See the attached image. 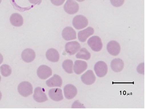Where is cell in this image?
<instances>
[{
    "mask_svg": "<svg viewBox=\"0 0 146 110\" xmlns=\"http://www.w3.org/2000/svg\"><path fill=\"white\" fill-rule=\"evenodd\" d=\"M33 97L34 100L38 103H44L48 100L44 89L40 87H37L35 88Z\"/></svg>",
    "mask_w": 146,
    "mask_h": 110,
    "instance_id": "ba28073f",
    "label": "cell"
},
{
    "mask_svg": "<svg viewBox=\"0 0 146 110\" xmlns=\"http://www.w3.org/2000/svg\"><path fill=\"white\" fill-rule=\"evenodd\" d=\"M96 77L92 70H89L81 76V80L84 84L91 85L96 81Z\"/></svg>",
    "mask_w": 146,
    "mask_h": 110,
    "instance_id": "30bf717a",
    "label": "cell"
},
{
    "mask_svg": "<svg viewBox=\"0 0 146 110\" xmlns=\"http://www.w3.org/2000/svg\"><path fill=\"white\" fill-rule=\"evenodd\" d=\"M94 33V29L92 27H88L86 29L80 31L78 33L79 41L82 42L86 41L87 38Z\"/></svg>",
    "mask_w": 146,
    "mask_h": 110,
    "instance_id": "5bb4252c",
    "label": "cell"
},
{
    "mask_svg": "<svg viewBox=\"0 0 146 110\" xmlns=\"http://www.w3.org/2000/svg\"><path fill=\"white\" fill-rule=\"evenodd\" d=\"M87 68V64L86 62L82 60H76L74 63L73 69L76 74H81L85 71Z\"/></svg>",
    "mask_w": 146,
    "mask_h": 110,
    "instance_id": "e0dca14e",
    "label": "cell"
},
{
    "mask_svg": "<svg viewBox=\"0 0 146 110\" xmlns=\"http://www.w3.org/2000/svg\"><path fill=\"white\" fill-rule=\"evenodd\" d=\"M76 1H79V2H82V1H84L85 0H76Z\"/></svg>",
    "mask_w": 146,
    "mask_h": 110,
    "instance_id": "f546056e",
    "label": "cell"
},
{
    "mask_svg": "<svg viewBox=\"0 0 146 110\" xmlns=\"http://www.w3.org/2000/svg\"><path fill=\"white\" fill-rule=\"evenodd\" d=\"M107 49L110 55L117 56L119 55L121 50V47L119 43L115 41H110L107 45Z\"/></svg>",
    "mask_w": 146,
    "mask_h": 110,
    "instance_id": "9c48e42d",
    "label": "cell"
},
{
    "mask_svg": "<svg viewBox=\"0 0 146 110\" xmlns=\"http://www.w3.org/2000/svg\"><path fill=\"white\" fill-rule=\"evenodd\" d=\"M18 91L21 96L27 97L33 93V87L31 83L25 81L18 85Z\"/></svg>",
    "mask_w": 146,
    "mask_h": 110,
    "instance_id": "6da1fadb",
    "label": "cell"
},
{
    "mask_svg": "<svg viewBox=\"0 0 146 110\" xmlns=\"http://www.w3.org/2000/svg\"><path fill=\"white\" fill-rule=\"evenodd\" d=\"M73 61L70 59L65 60L62 63V66L66 73H73Z\"/></svg>",
    "mask_w": 146,
    "mask_h": 110,
    "instance_id": "7402d4cb",
    "label": "cell"
},
{
    "mask_svg": "<svg viewBox=\"0 0 146 110\" xmlns=\"http://www.w3.org/2000/svg\"><path fill=\"white\" fill-rule=\"evenodd\" d=\"M88 24L87 19L82 15H78L74 17L72 21V25L75 28L81 29L86 27Z\"/></svg>",
    "mask_w": 146,
    "mask_h": 110,
    "instance_id": "3957f363",
    "label": "cell"
},
{
    "mask_svg": "<svg viewBox=\"0 0 146 110\" xmlns=\"http://www.w3.org/2000/svg\"><path fill=\"white\" fill-rule=\"evenodd\" d=\"M10 22L13 26L20 27L23 25L24 20L23 17L18 13H14L10 17Z\"/></svg>",
    "mask_w": 146,
    "mask_h": 110,
    "instance_id": "ffe728a7",
    "label": "cell"
},
{
    "mask_svg": "<svg viewBox=\"0 0 146 110\" xmlns=\"http://www.w3.org/2000/svg\"><path fill=\"white\" fill-rule=\"evenodd\" d=\"M76 57L77 59L88 60L91 58V55L90 53L86 48H82L76 54Z\"/></svg>",
    "mask_w": 146,
    "mask_h": 110,
    "instance_id": "44dd1931",
    "label": "cell"
},
{
    "mask_svg": "<svg viewBox=\"0 0 146 110\" xmlns=\"http://www.w3.org/2000/svg\"><path fill=\"white\" fill-rule=\"evenodd\" d=\"M78 4L74 0H68L64 6V9L68 14H75L79 11Z\"/></svg>",
    "mask_w": 146,
    "mask_h": 110,
    "instance_id": "5b68a950",
    "label": "cell"
},
{
    "mask_svg": "<svg viewBox=\"0 0 146 110\" xmlns=\"http://www.w3.org/2000/svg\"><path fill=\"white\" fill-rule=\"evenodd\" d=\"M48 87H61L62 84V79L57 74H54L52 77L46 82Z\"/></svg>",
    "mask_w": 146,
    "mask_h": 110,
    "instance_id": "2e32d148",
    "label": "cell"
},
{
    "mask_svg": "<svg viewBox=\"0 0 146 110\" xmlns=\"http://www.w3.org/2000/svg\"><path fill=\"white\" fill-rule=\"evenodd\" d=\"M81 47V45L78 42L74 41L67 43L65 49L67 53L70 55H72L79 51Z\"/></svg>",
    "mask_w": 146,
    "mask_h": 110,
    "instance_id": "52a82bcc",
    "label": "cell"
},
{
    "mask_svg": "<svg viewBox=\"0 0 146 110\" xmlns=\"http://www.w3.org/2000/svg\"><path fill=\"white\" fill-rule=\"evenodd\" d=\"M87 44L94 51L99 52L102 49V39L98 36L91 37L87 41Z\"/></svg>",
    "mask_w": 146,
    "mask_h": 110,
    "instance_id": "7a4b0ae2",
    "label": "cell"
},
{
    "mask_svg": "<svg viewBox=\"0 0 146 110\" xmlns=\"http://www.w3.org/2000/svg\"><path fill=\"white\" fill-rule=\"evenodd\" d=\"M37 73L38 77L41 79L45 80L52 75V70L48 66L42 65L39 67L37 70Z\"/></svg>",
    "mask_w": 146,
    "mask_h": 110,
    "instance_id": "8992f818",
    "label": "cell"
},
{
    "mask_svg": "<svg viewBox=\"0 0 146 110\" xmlns=\"http://www.w3.org/2000/svg\"><path fill=\"white\" fill-rule=\"evenodd\" d=\"M63 90L65 97L69 100L73 99L78 93L76 87L72 84H69L66 85Z\"/></svg>",
    "mask_w": 146,
    "mask_h": 110,
    "instance_id": "8fae6325",
    "label": "cell"
},
{
    "mask_svg": "<svg viewBox=\"0 0 146 110\" xmlns=\"http://www.w3.org/2000/svg\"><path fill=\"white\" fill-rule=\"evenodd\" d=\"M48 95L50 98L54 101H61L63 99L62 90L60 88H54L51 89L49 90Z\"/></svg>",
    "mask_w": 146,
    "mask_h": 110,
    "instance_id": "9a60e30c",
    "label": "cell"
},
{
    "mask_svg": "<svg viewBox=\"0 0 146 110\" xmlns=\"http://www.w3.org/2000/svg\"><path fill=\"white\" fill-rule=\"evenodd\" d=\"M65 0H51L52 3L56 6H61L63 4Z\"/></svg>",
    "mask_w": 146,
    "mask_h": 110,
    "instance_id": "484cf974",
    "label": "cell"
},
{
    "mask_svg": "<svg viewBox=\"0 0 146 110\" xmlns=\"http://www.w3.org/2000/svg\"><path fill=\"white\" fill-rule=\"evenodd\" d=\"M36 57L35 52L34 50L28 48L25 49L21 53V58L22 60L26 63H31L33 62Z\"/></svg>",
    "mask_w": 146,
    "mask_h": 110,
    "instance_id": "7c38bea8",
    "label": "cell"
},
{
    "mask_svg": "<svg viewBox=\"0 0 146 110\" xmlns=\"http://www.w3.org/2000/svg\"><path fill=\"white\" fill-rule=\"evenodd\" d=\"M62 35L63 38L66 41H71L76 38V32L72 27L69 26L63 29Z\"/></svg>",
    "mask_w": 146,
    "mask_h": 110,
    "instance_id": "4fadbf2b",
    "label": "cell"
},
{
    "mask_svg": "<svg viewBox=\"0 0 146 110\" xmlns=\"http://www.w3.org/2000/svg\"><path fill=\"white\" fill-rule=\"evenodd\" d=\"M124 63L120 59H113L111 62V68L114 72L119 73L123 69Z\"/></svg>",
    "mask_w": 146,
    "mask_h": 110,
    "instance_id": "d6986e66",
    "label": "cell"
},
{
    "mask_svg": "<svg viewBox=\"0 0 146 110\" xmlns=\"http://www.w3.org/2000/svg\"><path fill=\"white\" fill-rule=\"evenodd\" d=\"M1 1H2V0H0V4H1Z\"/></svg>",
    "mask_w": 146,
    "mask_h": 110,
    "instance_id": "1f68e13d",
    "label": "cell"
},
{
    "mask_svg": "<svg viewBox=\"0 0 146 110\" xmlns=\"http://www.w3.org/2000/svg\"><path fill=\"white\" fill-rule=\"evenodd\" d=\"M94 70L98 77H102L105 76L108 72V66L103 61H99L94 66Z\"/></svg>",
    "mask_w": 146,
    "mask_h": 110,
    "instance_id": "277c9868",
    "label": "cell"
},
{
    "mask_svg": "<svg viewBox=\"0 0 146 110\" xmlns=\"http://www.w3.org/2000/svg\"><path fill=\"white\" fill-rule=\"evenodd\" d=\"M1 97H2V94H1V92L0 91V101L1 100Z\"/></svg>",
    "mask_w": 146,
    "mask_h": 110,
    "instance_id": "f1b7e54d",
    "label": "cell"
},
{
    "mask_svg": "<svg viewBox=\"0 0 146 110\" xmlns=\"http://www.w3.org/2000/svg\"><path fill=\"white\" fill-rule=\"evenodd\" d=\"M72 108H85V107L83 106V105L81 104V103H80L78 101H76L73 103L72 104Z\"/></svg>",
    "mask_w": 146,
    "mask_h": 110,
    "instance_id": "d4e9b609",
    "label": "cell"
},
{
    "mask_svg": "<svg viewBox=\"0 0 146 110\" xmlns=\"http://www.w3.org/2000/svg\"><path fill=\"white\" fill-rule=\"evenodd\" d=\"M124 1L125 0H110V2L113 7H119L123 5Z\"/></svg>",
    "mask_w": 146,
    "mask_h": 110,
    "instance_id": "cb8c5ba5",
    "label": "cell"
},
{
    "mask_svg": "<svg viewBox=\"0 0 146 110\" xmlns=\"http://www.w3.org/2000/svg\"><path fill=\"white\" fill-rule=\"evenodd\" d=\"M29 1L34 5H39L41 3L42 0H29Z\"/></svg>",
    "mask_w": 146,
    "mask_h": 110,
    "instance_id": "4316f807",
    "label": "cell"
},
{
    "mask_svg": "<svg viewBox=\"0 0 146 110\" xmlns=\"http://www.w3.org/2000/svg\"><path fill=\"white\" fill-rule=\"evenodd\" d=\"M0 72L5 77L9 76L12 73L11 68L7 64H3L0 67Z\"/></svg>",
    "mask_w": 146,
    "mask_h": 110,
    "instance_id": "603a6c76",
    "label": "cell"
},
{
    "mask_svg": "<svg viewBox=\"0 0 146 110\" xmlns=\"http://www.w3.org/2000/svg\"><path fill=\"white\" fill-rule=\"evenodd\" d=\"M47 59L52 62H58L59 61L60 56L59 53L54 48H51L47 51L46 53Z\"/></svg>",
    "mask_w": 146,
    "mask_h": 110,
    "instance_id": "ac0fdd59",
    "label": "cell"
},
{
    "mask_svg": "<svg viewBox=\"0 0 146 110\" xmlns=\"http://www.w3.org/2000/svg\"><path fill=\"white\" fill-rule=\"evenodd\" d=\"M3 61V57L1 53H0V64L2 63Z\"/></svg>",
    "mask_w": 146,
    "mask_h": 110,
    "instance_id": "83f0119b",
    "label": "cell"
},
{
    "mask_svg": "<svg viewBox=\"0 0 146 110\" xmlns=\"http://www.w3.org/2000/svg\"><path fill=\"white\" fill-rule=\"evenodd\" d=\"M1 77L0 76V82H1Z\"/></svg>",
    "mask_w": 146,
    "mask_h": 110,
    "instance_id": "4dcf8cb0",
    "label": "cell"
}]
</instances>
